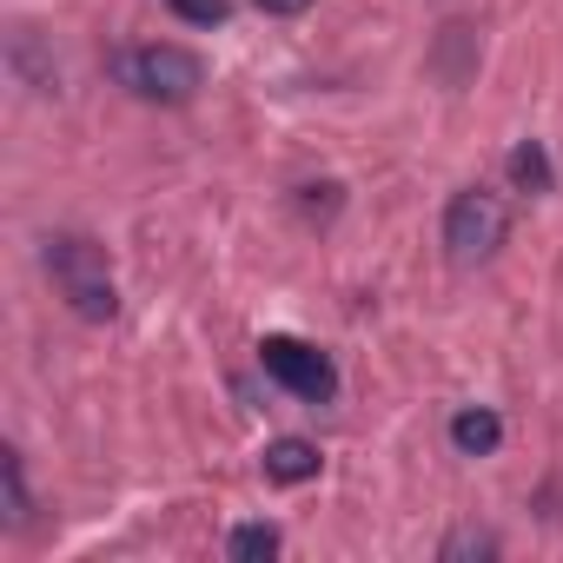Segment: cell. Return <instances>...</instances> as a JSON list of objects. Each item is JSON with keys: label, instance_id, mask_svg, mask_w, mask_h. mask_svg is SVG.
<instances>
[{"label": "cell", "instance_id": "6da1fadb", "mask_svg": "<svg viewBox=\"0 0 563 563\" xmlns=\"http://www.w3.org/2000/svg\"><path fill=\"white\" fill-rule=\"evenodd\" d=\"M47 272L60 299L87 319V325H107L120 312V292H113V265H107V245H93L87 232H54L47 239Z\"/></svg>", "mask_w": 563, "mask_h": 563}, {"label": "cell", "instance_id": "7a4b0ae2", "mask_svg": "<svg viewBox=\"0 0 563 563\" xmlns=\"http://www.w3.org/2000/svg\"><path fill=\"white\" fill-rule=\"evenodd\" d=\"M113 80L140 100H159V107H186L199 87H206V60L192 47H173V41H153V47H120L113 54Z\"/></svg>", "mask_w": 563, "mask_h": 563}, {"label": "cell", "instance_id": "3957f363", "mask_svg": "<svg viewBox=\"0 0 563 563\" xmlns=\"http://www.w3.org/2000/svg\"><path fill=\"white\" fill-rule=\"evenodd\" d=\"M504 232H510V212H504L497 192H484V186L451 192V206H444V252H451V265H484L504 245Z\"/></svg>", "mask_w": 563, "mask_h": 563}, {"label": "cell", "instance_id": "277c9868", "mask_svg": "<svg viewBox=\"0 0 563 563\" xmlns=\"http://www.w3.org/2000/svg\"><path fill=\"white\" fill-rule=\"evenodd\" d=\"M258 365H265L272 385H286V391L306 398V405H332V391H339V365H332L319 345L286 339V332H272V339L258 345Z\"/></svg>", "mask_w": 563, "mask_h": 563}, {"label": "cell", "instance_id": "5b68a950", "mask_svg": "<svg viewBox=\"0 0 563 563\" xmlns=\"http://www.w3.org/2000/svg\"><path fill=\"white\" fill-rule=\"evenodd\" d=\"M319 464H325V457H319L312 438H272V444H265V477H272V484H312Z\"/></svg>", "mask_w": 563, "mask_h": 563}, {"label": "cell", "instance_id": "8992f818", "mask_svg": "<svg viewBox=\"0 0 563 563\" xmlns=\"http://www.w3.org/2000/svg\"><path fill=\"white\" fill-rule=\"evenodd\" d=\"M451 444H457L464 457H490V451L504 444V418H497L490 405H464V411L451 418Z\"/></svg>", "mask_w": 563, "mask_h": 563}, {"label": "cell", "instance_id": "52a82bcc", "mask_svg": "<svg viewBox=\"0 0 563 563\" xmlns=\"http://www.w3.org/2000/svg\"><path fill=\"white\" fill-rule=\"evenodd\" d=\"M0 490H8V530L34 523V497H27V464L21 451H0Z\"/></svg>", "mask_w": 563, "mask_h": 563}, {"label": "cell", "instance_id": "ba28073f", "mask_svg": "<svg viewBox=\"0 0 563 563\" xmlns=\"http://www.w3.org/2000/svg\"><path fill=\"white\" fill-rule=\"evenodd\" d=\"M14 74H21L34 93H54V87H60L54 60H41V54H34V27H14Z\"/></svg>", "mask_w": 563, "mask_h": 563}, {"label": "cell", "instance_id": "9c48e42d", "mask_svg": "<svg viewBox=\"0 0 563 563\" xmlns=\"http://www.w3.org/2000/svg\"><path fill=\"white\" fill-rule=\"evenodd\" d=\"M510 179H517L523 192H550V186H556V173H550V153H543L537 140L510 146Z\"/></svg>", "mask_w": 563, "mask_h": 563}, {"label": "cell", "instance_id": "30bf717a", "mask_svg": "<svg viewBox=\"0 0 563 563\" xmlns=\"http://www.w3.org/2000/svg\"><path fill=\"white\" fill-rule=\"evenodd\" d=\"M225 556H232V563H258V556H278V530H272V523H239V530L225 537Z\"/></svg>", "mask_w": 563, "mask_h": 563}, {"label": "cell", "instance_id": "8fae6325", "mask_svg": "<svg viewBox=\"0 0 563 563\" xmlns=\"http://www.w3.org/2000/svg\"><path fill=\"white\" fill-rule=\"evenodd\" d=\"M438 556H444V563H464V556H497V537H490V530H451V537L438 543Z\"/></svg>", "mask_w": 563, "mask_h": 563}, {"label": "cell", "instance_id": "7c38bea8", "mask_svg": "<svg viewBox=\"0 0 563 563\" xmlns=\"http://www.w3.org/2000/svg\"><path fill=\"white\" fill-rule=\"evenodd\" d=\"M166 8H173L179 21H192V27H219V21H225V0H166Z\"/></svg>", "mask_w": 563, "mask_h": 563}, {"label": "cell", "instance_id": "4fadbf2b", "mask_svg": "<svg viewBox=\"0 0 563 563\" xmlns=\"http://www.w3.org/2000/svg\"><path fill=\"white\" fill-rule=\"evenodd\" d=\"M306 8H312V0H258V14H286V21L306 14Z\"/></svg>", "mask_w": 563, "mask_h": 563}]
</instances>
